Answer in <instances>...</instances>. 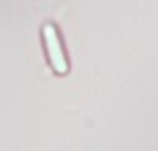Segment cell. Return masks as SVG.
Segmentation results:
<instances>
[{
	"mask_svg": "<svg viewBox=\"0 0 158 151\" xmlns=\"http://www.w3.org/2000/svg\"><path fill=\"white\" fill-rule=\"evenodd\" d=\"M41 39H43V51H45L47 64L53 70V74L66 76L70 72V59H68V53H66V47H64V39L60 35L56 23L47 21L41 27Z\"/></svg>",
	"mask_w": 158,
	"mask_h": 151,
	"instance_id": "cell-1",
	"label": "cell"
}]
</instances>
